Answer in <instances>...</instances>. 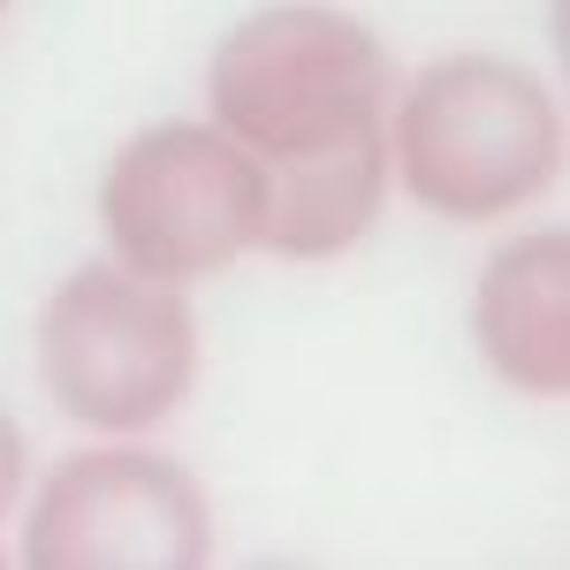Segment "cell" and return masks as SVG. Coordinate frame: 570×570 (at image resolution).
<instances>
[{"instance_id": "cell-1", "label": "cell", "mask_w": 570, "mask_h": 570, "mask_svg": "<svg viewBox=\"0 0 570 570\" xmlns=\"http://www.w3.org/2000/svg\"><path fill=\"white\" fill-rule=\"evenodd\" d=\"M389 176L456 228L518 220L563 176V107L510 53H441L389 99Z\"/></svg>"}, {"instance_id": "cell-2", "label": "cell", "mask_w": 570, "mask_h": 570, "mask_svg": "<svg viewBox=\"0 0 570 570\" xmlns=\"http://www.w3.org/2000/svg\"><path fill=\"white\" fill-rule=\"evenodd\" d=\"M395 61L381 31L335 0L252 8L206 61V122L236 137L259 168H297L389 137Z\"/></svg>"}, {"instance_id": "cell-3", "label": "cell", "mask_w": 570, "mask_h": 570, "mask_svg": "<svg viewBox=\"0 0 570 570\" xmlns=\"http://www.w3.org/2000/svg\"><path fill=\"white\" fill-rule=\"evenodd\" d=\"M39 389L85 434H153L198 389V312L176 282L115 259L77 266L39 305Z\"/></svg>"}, {"instance_id": "cell-4", "label": "cell", "mask_w": 570, "mask_h": 570, "mask_svg": "<svg viewBox=\"0 0 570 570\" xmlns=\"http://www.w3.org/2000/svg\"><path fill=\"white\" fill-rule=\"evenodd\" d=\"M259 160L220 122H153L99 176L107 259L145 282H214L220 266L259 252Z\"/></svg>"}, {"instance_id": "cell-5", "label": "cell", "mask_w": 570, "mask_h": 570, "mask_svg": "<svg viewBox=\"0 0 570 570\" xmlns=\"http://www.w3.org/2000/svg\"><path fill=\"white\" fill-rule=\"evenodd\" d=\"M16 556L31 570H198L214 563V502L190 464L99 434L39 480Z\"/></svg>"}, {"instance_id": "cell-6", "label": "cell", "mask_w": 570, "mask_h": 570, "mask_svg": "<svg viewBox=\"0 0 570 570\" xmlns=\"http://www.w3.org/2000/svg\"><path fill=\"white\" fill-rule=\"evenodd\" d=\"M472 343L487 373L525 403L570 395V236L518 228L472 282Z\"/></svg>"}, {"instance_id": "cell-7", "label": "cell", "mask_w": 570, "mask_h": 570, "mask_svg": "<svg viewBox=\"0 0 570 570\" xmlns=\"http://www.w3.org/2000/svg\"><path fill=\"white\" fill-rule=\"evenodd\" d=\"M266 198H259V252L289 266H320L343 259L373 236V220L389 206V137L357 145V153H327V160H297V168H259Z\"/></svg>"}, {"instance_id": "cell-8", "label": "cell", "mask_w": 570, "mask_h": 570, "mask_svg": "<svg viewBox=\"0 0 570 570\" xmlns=\"http://www.w3.org/2000/svg\"><path fill=\"white\" fill-rule=\"evenodd\" d=\"M23 480H31V449H23V426L0 411V525L16 518V502H23Z\"/></svg>"}, {"instance_id": "cell-9", "label": "cell", "mask_w": 570, "mask_h": 570, "mask_svg": "<svg viewBox=\"0 0 570 570\" xmlns=\"http://www.w3.org/2000/svg\"><path fill=\"white\" fill-rule=\"evenodd\" d=\"M0 8H8V0H0Z\"/></svg>"}]
</instances>
